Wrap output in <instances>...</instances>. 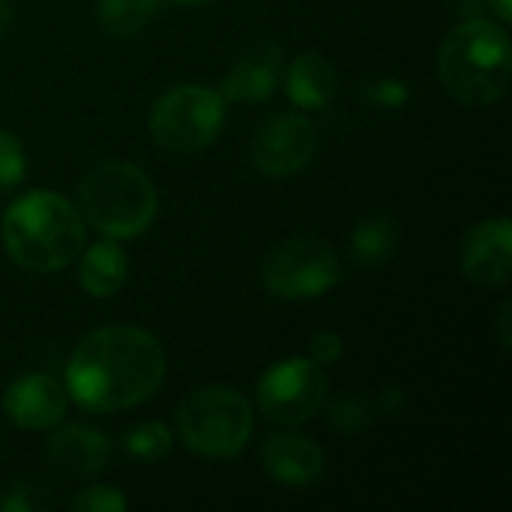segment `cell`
<instances>
[{"label":"cell","mask_w":512,"mask_h":512,"mask_svg":"<svg viewBox=\"0 0 512 512\" xmlns=\"http://www.w3.org/2000/svg\"><path fill=\"white\" fill-rule=\"evenodd\" d=\"M342 279L336 249L321 237H291L279 243L264 267L261 282L279 300H315Z\"/></svg>","instance_id":"52a82bcc"},{"label":"cell","mask_w":512,"mask_h":512,"mask_svg":"<svg viewBox=\"0 0 512 512\" xmlns=\"http://www.w3.org/2000/svg\"><path fill=\"white\" fill-rule=\"evenodd\" d=\"M261 468L285 486H309L324 474V450L303 435H270L261 444Z\"/></svg>","instance_id":"5bb4252c"},{"label":"cell","mask_w":512,"mask_h":512,"mask_svg":"<svg viewBox=\"0 0 512 512\" xmlns=\"http://www.w3.org/2000/svg\"><path fill=\"white\" fill-rule=\"evenodd\" d=\"M72 510L78 512H120L126 510V498L114 486H90L72 498Z\"/></svg>","instance_id":"cb8c5ba5"},{"label":"cell","mask_w":512,"mask_h":512,"mask_svg":"<svg viewBox=\"0 0 512 512\" xmlns=\"http://www.w3.org/2000/svg\"><path fill=\"white\" fill-rule=\"evenodd\" d=\"M129 279V258L117 240H102L81 255L78 282L90 297H114Z\"/></svg>","instance_id":"2e32d148"},{"label":"cell","mask_w":512,"mask_h":512,"mask_svg":"<svg viewBox=\"0 0 512 512\" xmlns=\"http://www.w3.org/2000/svg\"><path fill=\"white\" fill-rule=\"evenodd\" d=\"M45 456L66 477H93L108 468L111 441L93 426H63L48 438Z\"/></svg>","instance_id":"4fadbf2b"},{"label":"cell","mask_w":512,"mask_h":512,"mask_svg":"<svg viewBox=\"0 0 512 512\" xmlns=\"http://www.w3.org/2000/svg\"><path fill=\"white\" fill-rule=\"evenodd\" d=\"M309 348H312V360L318 366H333L345 354V339L339 333H333V330H324V333H315L312 336V345Z\"/></svg>","instance_id":"d4e9b609"},{"label":"cell","mask_w":512,"mask_h":512,"mask_svg":"<svg viewBox=\"0 0 512 512\" xmlns=\"http://www.w3.org/2000/svg\"><path fill=\"white\" fill-rule=\"evenodd\" d=\"M378 405H381L384 411H396V408L402 405V390H384L381 399H378Z\"/></svg>","instance_id":"f1b7e54d"},{"label":"cell","mask_w":512,"mask_h":512,"mask_svg":"<svg viewBox=\"0 0 512 512\" xmlns=\"http://www.w3.org/2000/svg\"><path fill=\"white\" fill-rule=\"evenodd\" d=\"M9 21H12V9H9V0H0V36H3V30L9 27Z\"/></svg>","instance_id":"f546056e"},{"label":"cell","mask_w":512,"mask_h":512,"mask_svg":"<svg viewBox=\"0 0 512 512\" xmlns=\"http://www.w3.org/2000/svg\"><path fill=\"white\" fill-rule=\"evenodd\" d=\"M165 381L162 345L138 327L93 330L66 363V396L90 414L147 402Z\"/></svg>","instance_id":"6da1fadb"},{"label":"cell","mask_w":512,"mask_h":512,"mask_svg":"<svg viewBox=\"0 0 512 512\" xmlns=\"http://www.w3.org/2000/svg\"><path fill=\"white\" fill-rule=\"evenodd\" d=\"M282 72H285L282 45L273 39H261L234 60L219 93L225 102H264L279 87Z\"/></svg>","instance_id":"7c38bea8"},{"label":"cell","mask_w":512,"mask_h":512,"mask_svg":"<svg viewBox=\"0 0 512 512\" xmlns=\"http://www.w3.org/2000/svg\"><path fill=\"white\" fill-rule=\"evenodd\" d=\"M6 255L30 273L69 267L84 249V222L72 201L57 192L33 189L15 198L0 222Z\"/></svg>","instance_id":"7a4b0ae2"},{"label":"cell","mask_w":512,"mask_h":512,"mask_svg":"<svg viewBox=\"0 0 512 512\" xmlns=\"http://www.w3.org/2000/svg\"><path fill=\"white\" fill-rule=\"evenodd\" d=\"M363 99H369L375 108L399 111V108H405V105H408L411 90H408V84H405L402 78H390V75H384V78H375L372 84H366V87H363Z\"/></svg>","instance_id":"7402d4cb"},{"label":"cell","mask_w":512,"mask_h":512,"mask_svg":"<svg viewBox=\"0 0 512 512\" xmlns=\"http://www.w3.org/2000/svg\"><path fill=\"white\" fill-rule=\"evenodd\" d=\"M327 417L339 432H363L372 420V408L354 396H342L327 408Z\"/></svg>","instance_id":"603a6c76"},{"label":"cell","mask_w":512,"mask_h":512,"mask_svg":"<svg viewBox=\"0 0 512 512\" xmlns=\"http://www.w3.org/2000/svg\"><path fill=\"white\" fill-rule=\"evenodd\" d=\"M27 174V156L21 141L0 129V189H15Z\"/></svg>","instance_id":"44dd1931"},{"label":"cell","mask_w":512,"mask_h":512,"mask_svg":"<svg viewBox=\"0 0 512 512\" xmlns=\"http://www.w3.org/2000/svg\"><path fill=\"white\" fill-rule=\"evenodd\" d=\"M258 408L279 426H297L318 414L327 396V375L312 357H288L258 381Z\"/></svg>","instance_id":"ba28073f"},{"label":"cell","mask_w":512,"mask_h":512,"mask_svg":"<svg viewBox=\"0 0 512 512\" xmlns=\"http://www.w3.org/2000/svg\"><path fill=\"white\" fill-rule=\"evenodd\" d=\"M498 327H501V345L504 351H510L512 336H510V303L501 306V315H498Z\"/></svg>","instance_id":"4316f807"},{"label":"cell","mask_w":512,"mask_h":512,"mask_svg":"<svg viewBox=\"0 0 512 512\" xmlns=\"http://www.w3.org/2000/svg\"><path fill=\"white\" fill-rule=\"evenodd\" d=\"M51 507V495L39 483H15L0 489V512H42Z\"/></svg>","instance_id":"ffe728a7"},{"label":"cell","mask_w":512,"mask_h":512,"mask_svg":"<svg viewBox=\"0 0 512 512\" xmlns=\"http://www.w3.org/2000/svg\"><path fill=\"white\" fill-rule=\"evenodd\" d=\"M399 243V228L396 219L375 213L357 222V228L351 231V258L360 267H378L384 264Z\"/></svg>","instance_id":"e0dca14e"},{"label":"cell","mask_w":512,"mask_h":512,"mask_svg":"<svg viewBox=\"0 0 512 512\" xmlns=\"http://www.w3.org/2000/svg\"><path fill=\"white\" fill-rule=\"evenodd\" d=\"M69 408V396L66 387L42 372L33 375H21L15 378L6 393H3V411L6 417L27 432H39V429H51L66 417Z\"/></svg>","instance_id":"8fae6325"},{"label":"cell","mask_w":512,"mask_h":512,"mask_svg":"<svg viewBox=\"0 0 512 512\" xmlns=\"http://www.w3.org/2000/svg\"><path fill=\"white\" fill-rule=\"evenodd\" d=\"M252 408L234 387H204L183 399L177 411L180 441L207 459H228L249 444Z\"/></svg>","instance_id":"5b68a950"},{"label":"cell","mask_w":512,"mask_h":512,"mask_svg":"<svg viewBox=\"0 0 512 512\" xmlns=\"http://www.w3.org/2000/svg\"><path fill=\"white\" fill-rule=\"evenodd\" d=\"M462 273L486 288L510 282L512 270V225L507 216L477 222L462 240Z\"/></svg>","instance_id":"30bf717a"},{"label":"cell","mask_w":512,"mask_h":512,"mask_svg":"<svg viewBox=\"0 0 512 512\" xmlns=\"http://www.w3.org/2000/svg\"><path fill=\"white\" fill-rule=\"evenodd\" d=\"M159 0H99L96 21L114 39L138 36L156 15Z\"/></svg>","instance_id":"ac0fdd59"},{"label":"cell","mask_w":512,"mask_h":512,"mask_svg":"<svg viewBox=\"0 0 512 512\" xmlns=\"http://www.w3.org/2000/svg\"><path fill=\"white\" fill-rule=\"evenodd\" d=\"M225 126V99L201 84H180L156 99L150 111V135L162 150L198 153L210 147Z\"/></svg>","instance_id":"8992f818"},{"label":"cell","mask_w":512,"mask_h":512,"mask_svg":"<svg viewBox=\"0 0 512 512\" xmlns=\"http://www.w3.org/2000/svg\"><path fill=\"white\" fill-rule=\"evenodd\" d=\"M453 6L462 18H486L489 12V0H453Z\"/></svg>","instance_id":"484cf974"},{"label":"cell","mask_w":512,"mask_h":512,"mask_svg":"<svg viewBox=\"0 0 512 512\" xmlns=\"http://www.w3.org/2000/svg\"><path fill=\"white\" fill-rule=\"evenodd\" d=\"M282 81H285L288 99L300 108H309V111L327 108L339 93V72L330 63V57H324L321 51L300 54L282 72Z\"/></svg>","instance_id":"9a60e30c"},{"label":"cell","mask_w":512,"mask_h":512,"mask_svg":"<svg viewBox=\"0 0 512 512\" xmlns=\"http://www.w3.org/2000/svg\"><path fill=\"white\" fill-rule=\"evenodd\" d=\"M177 6H201V3H210V0H171Z\"/></svg>","instance_id":"4dcf8cb0"},{"label":"cell","mask_w":512,"mask_h":512,"mask_svg":"<svg viewBox=\"0 0 512 512\" xmlns=\"http://www.w3.org/2000/svg\"><path fill=\"white\" fill-rule=\"evenodd\" d=\"M444 87L465 105H495L507 96L512 45L507 30L489 18H462L438 51Z\"/></svg>","instance_id":"3957f363"},{"label":"cell","mask_w":512,"mask_h":512,"mask_svg":"<svg viewBox=\"0 0 512 512\" xmlns=\"http://www.w3.org/2000/svg\"><path fill=\"white\" fill-rule=\"evenodd\" d=\"M318 153V129L300 111L270 114L252 135L249 156L267 177H291L303 171Z\"/></svg>","instance_id":"9c48e42d"},{"label":"cell","mask_w":512,"mask_h":512,"mask_svg":"<svg viewBox=\"0 0 512 512\" xmlns=\"http://www.w3.org/2000/svg\"><path fill=\"white\" fill-rule=\"evenodd\" d=\"M174 444V435L168 429V423L162 420H147V423H138L132 426L126 435H123V450L138 459V462H156L162 459Z\"/></svg>","instance_id":"d6986e66"},{"label":"cell","mask_w":512,"mask_h":512,"mask_svg":"<svg viewBox=\"0 0 512 512\" xmlns=\"http://www.w3.org/2000/svg\"><path fill=\"white\" fill-rule=\"evenodd\" d=\"M489 15L501 21H512V0H489Z\"/></svg>","instance_id":"83f0119b"},{"label":"cell","mask_w":512,"mask_h":512,"mask_svg":"<svg viewBox=\"0 0 512 512\" xmlns=\"http://www.w3.org/2000/svg\"><path fill=\"white\" fill-rule=\"evenodd\" d=\"M78 201L87 225L111 240L144 234L159 210V192L153 180L138 165L123 159H105L93 165L78 186Z\"/></svg>","instance_id":"277c9868"}]
</instances>
